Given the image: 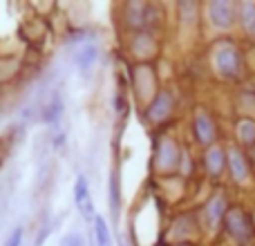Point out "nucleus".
Returning a JSON list of instances; mask_svg holds the SVG:
<instances>
[{
	"label": "nucleus",
	"instance_id": "f257e3e1",
	"mask_svg": "<svg viewBox=\"0 0 255 246\" xmlns=\"http://www.w3.org/2000/svg\"><path fill=\"white\" fill-rule=\"evenodd\" d=\"M213 67L224 79H238L242 74V52L233 40H220L213 47Z\"/></svg>",
	"mask_w": 255,
	"mask_h": 246
},
{
	"label": "nucleus",
	"instance_id": "f03ea898",
	"mask_svg": "<svg viewBox=\"0 0 255 246\" xmlns=\"http://www.w3.org/2000/svg\"><path fill=\"white\" fill-rule=\"evenodd\" d=\"M224 229L238 244L247 246L253 240V222L240 206H231L224 217Z\"/></svg>",
	"mask_w": 255,
	"mask_h": 246
},
{
	"label": "nucleus",
	"instance_id": "7ed1b4c3",
	"mask_svg": "<svg viewBox=\"0 0 255 246\" xmlns=\"http://www.w3.org/2000/svg\"><path fill=\"white\" fill-rule=\"evenodd\" d=\"M154 166L159 172H175L181 166V150L175 139L161 136L154 148Z\"/></svg>",
	"mask_w": 255,
	"mask_h": 246
},
{
	"label": "nucleus",
	"instance_id": "20e7f679",
	"mask_svg": "<svg viewBox=\"0 0 255 246\" xmlns=\"http://www.w3.org/2000/svg\"><path fill=\"white\" fill-rule=\"evenodd\" d=\"M240 18V4L229 0H213L208 2V20L217 29H231Z\"/></svg>",
	"mask_w": 255,
	"mask_h": 246
},
{
	"label": "nucleus",
	"instance_id": "39448f33",
	"mask_svg": "<svg viewBox=\"0 0 255 246\" xmlns=\"http://www.w3.org/2000/svg\"><path fill=\"white\" fill-rule=\"evenodd\" d=\"M172 108H175V99H172L170 90H157L150 106L145 108V117L152 123H163L170 117Z\"/></svg>",
	"mask_w": 255,
	"mask_h": 246
},
{
	"label": "nucleus",
	"instance_id": "423d86ee",
	"mask_svg": "<svg viewBox=\"0 0 255 246\" xmlns=\"http://www.w3.org/2000/svg\"><path fill=\"white\" fill-rule=\"evenodd\" d=\"M193 132H195V139H197L199 145L204 148H213V141L217 139V125L213 121V117L204 110H197L193 117Z\"/></svg>",
	"mask_w": 255,
	"mask_h": 246
},
{
	"label": "nucleus",
	"instance_id": "0eeeda50",
	"mask_svg": "<svg viewBox=\"0 0 255 246\" xmlns=\"http://www.w3.org/2000/svg\"><path fill=\"white\" fill-rule=\"evenodd\" d=\"M74 204L79 208V213L83 215V220H97V213H94V204H92V193H90V184L83 175L76 177L74 184Z\"/></svg>",
	"mask_w": 255,
	"mask_h": 246
},
{
	"label": "nucleus",
	"instance_id": "6e6552de",
	"mask_svg": "<svg viewBox=\"0 0 255 246\" xmlns=\"http://www.w3.org/2000/svg\"><path fill=\"white\" fill-rule=\"evenodd\" d=\"M229 157V170H231V177H233L238 184H247L249 177H251V168H249V159L247 154L242 152L240 148H231L226 152Z\"/></svg>",
	"mask_w": 255,
	"mask_h": 246
},
{
	"label": "nucleus",
	"instance_id": "1a4fd4ad",
	"mask_svg": "<svg viewBox=\"0 0 255 246\" xmlns=\"http://www.w3.org/2000/svg\"><path fill=\"white\" fill-rule=\"evenodd\" d=\"M226 211H229V208H226L224 195H222V193L213 195V199L206 204V208H204V222H206L208 229H217V226L224 222Z\"/></svg>",
	"mask_w": 255,
	"mask_h": 246
},
{
	"label": "nucleus",
	"instance_id": "9d476101",
	"mask_svg": "<svg viewBox=\"0 0 255 246\" xmlns=\"http://www.w3.org/2000/svg\"><path fill=\"white\" fill-rule=\"evenodd\" d=\"M204 163H206V170L211 177H220L222 170L229 166V157L226 152L220 148V145H213V148L206 150V157H204Z\"/></svg>",
	"mask_w": 255,
	"mask_h": 246
},
{
	"label": "nucleus",
	"instance_id": "9b49d317",
	"mask_svg": "<svg viewBox=\"0 0 255 246\" xmlns=\"http://www.w3.org/2000/svg\"><path fill=\"white\" fill-rule=\"evenodd\" d=\"M97 56H99L97 45H90V43H85L83 47L74 54V63H76V67L81 70L83 76H88V72H92L94 63H97Z\"/></svg>",
	"mask_w": 255,
	"mask_h": 246
},
{
	"label": "nucleus",
	"instance_id": "f8f14e48",
	"mask_svg": "<svg viewBox=\"0 0 255 246\" xmlns=\"http://www.w3.org/2000/svg\"><path fill=\"white\" fill-rule=\"evenodd\" d=\"M238 20H240V25H242L244 34L255 40V2L253 0L240 2V18Z\"/></svg>",
	"mask_w": 255,
	"mask_h": 246
},
{
	"label": "nucleus",
	"instance_id": "ddd939ff",
	"mask_svg": "<svg viewBox=\"0 0 255 246\" xmlns=\"http://www.w3.org/2000/svg\"><path fill=\"white\" fill-rule=\"evenodd\" d=\"M238 139L242 145L255 148V121L253 119H240L238 123Z\"/></svg>",
	"mask_w": 255,
	"mask_h": 246
},
{
	"label": "nucleus",
	"instance_id": "4468645a",
	"mask_svg": "<svg viewBox=\"0 0 255 246\" xmlns=\"http://www.w3.org/2000/svg\"><path fill=\"white\" fill-rule=\"evenodd\" d=\"M134 40L139 43V45H134V47H132L136 56H152V54H154V47H157V45H154V40H152V36H150V34H145V31H143V34H136Z\"/></svg>",
	"mask_w": 255,
	"mask_h": 246
},
{
	"label": "nucleus",
	"instance_id": "2eb2a0df",
	"mask_svg": "<svg viewBox=\"0 0 255 246\" xmlns=\"http://www.w3.org/2000/svg\"><path fill=\"white\" fill-rule=\"evenodd\" d=\"M61 115H63V103H61V99H52V103L45 108L43 119L47 121V123H52V125H58V119H61Z\"/></svg>",
	"mask_w": 255,
	"mask_h": 246
},
{
	"label": "nucleus",
	"instance_id": "dca6fc26",
	"mask_svg": "<svg viewBox=\"0 0 255 246\" xmlns=\"http://www.w3.org/2000/svg\"><path fill=\"white\" fill-rule=\"evenodd\" d=\"M110 204H112V215L117 217V213H119V179H117V172L110 175Z\"/></svg>",
	"mask_w": 255,
	"mask_h": 246
},
{
	"label": "nucleus",
	"instance_id": "f3484780",
	"mask_svg": "<svg viewBox=\"0 0 255 246\" xmlns=\"http://www.w3.org/2000/svg\"><path fill=\"white\" fill-rule=\"evenodd\" d=\"M58 246H85V240L81 233H67L65 238L61 240V244Z\"/></svg>",
	"mask_w": 255,
	"mask_h": 246
},
{
	"label": "nucleus",
	"instance_id": "a211bd4d",
	"mask_svg": "<svg viewBox=\"0 0 255 246\" xmlns=\"http://www.w3.org/2000/svg\"><path fill=\"white\" fill-rule=\"evenodd\" d=\"M4 246H22V229H20V226H16V229L9 233Z\"/></svg>",
	"mask_w": 255,
	"mask_h": 246
},
{
	"label": "nucleus",
	"instance_id": "6ab92c4d",
	"mask_svg": "<svg viewBox=\"0 0 255 246\" xmlns=\"http://www.w3.org/2000/svg\"><path fill=\"white\" fill-rule=\"evenodd\" d=\"M251 159L255 161V148H251Z\"/></svg>",
	"mask_w": 255,
	"mask_h": 246
},
{
	"label": "nucleus",
	"instance_id": "aec40b11",
	"mask_svg": "<svg viewBox=\"0 0 255 246\" xmlns=\"http://www.w3.org/2000/svg\"><path fill=\"white\" fill-rule=\"evenodd\" d=\"M181 246H184V244H181Z\"/></svg>",
	"mask_w": 255,
	"mask_h": 246
}]
</instances>
